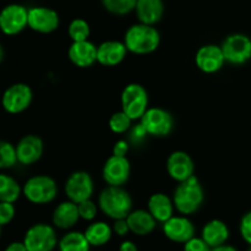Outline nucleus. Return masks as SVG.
I'll return each mask as SVG.
<instances>
[{"label": "nucleus", "instance_id": "1", "mask_svg": "<svg viewBox=\"0 0 251 251\" xmlns=\"http://www.w3.org/2000/svg\"><path fill=\"white\" fill-rule=\"evenodd\" d=\"M123 42L129 52L144 56L153 53L158 48L161 43V34L156 26L137 22L126 30Z\"/></svg>", "mask_w": 251, "mask_h": 251}, {"label": "nucleus", "instance_id": "2", "mask_svg": "<svg viewBox=\"0 0 251 251\" xmlns=\"http://www.w3.org/2000/svg\"><path fill=\"white\" fill-rule=\"evenodd\" d=\"M173 203L181 216L196 213L205 201V191L198 177L194 175L189 180L179 182L173 193Z\"/></svg>", "mask_w": 251, "mask_h": 251}, {"label": "nucleus", "instance_id": "3", "mask_svg": "<svg viewBox=\"0 0 251 251\" xmlns=\"http://www.w3.org/2000/svg\"><path fill=\"white\" fill-rule=\"evenodd\" d=\"M98 207L108 218L123 219L132 211V198L123 186H107L98 196Z\"/></svg>", "mask_w": 251, "mask_h": 251}, {"label": "nucleus", "instance_id": "4", "mask_svg": "<svg viewBox=\"0 0 251 251\" xmlns=\"http://www.w3.org/2000/svg\"><path fill=\"white\" fill-rule=\"evenodd\" d=\"M22 194L33 204L50 203L58 196V185L48 175H36L25 182Z\"/></svg>", "mask_w": 251, "mask_h": 251}, {"label": "nucleus", "instance_id": "5", "mask_svg": "<svg viewBox=\"0 0 251 251\" xmlns=\"http://www.w3.org/2000/svg\"><path fill=\"white\" fill-rule=\"evenodd\" d=\"M122 111L132 121H140L149 110V93L141 84H127L120 96Z\"/></svg>", "mask_w": 251, "mask_h": 251}, {"label": "nucleus", "instance_id": "6", "mask_svg": "<svg viewBox=\"0 0 251 251\" xmlns=\"http://www.w3.org/2000/svg\"><path fill=\"white\" fill-rule=\"evenodd\" d=\"M22 241L27 251H54L59 243L55 226L47 223H37L29 226Z\"/></svg>", "mask_w": 251, "mask_h": 251}, {"label": "nucleus", "instance_id": "7", "mask_svg": "<svg viewBox=\"0 0 251 251\" xmlns=\"http://www.w3.org/2000/svg\"><path fill=\"white\" fill-rule=\"evenodd\" d=\"M226 63L243 65L251 59V38L244 33H232L221 44Z\"/></svg>", "mask_w": 251, "mask_h": 251}, {"label": "nucleus", "instance_id": "8", "mask_svg": "<svg viewBox=\"0 0 251 251\" xmlns=\"http://www.w3.org/2000/svg\"><path fill=\"white\" fill-rule=\"evenodd\" d=\"M140 123L152 137H167L173 132L176 125L172 113L162 107H149Z\"/></svg>", "mask_w": 251, "mask_h": 251}, {"label": "nucleus", "instance_id": "9", "mask_svg": "<svg viewBox=\"0 0 251 251\" xmlns=\"http://www.w3.org/2000/svg\"><path fill=\"white\" fill-rule=\"evenodd\" d=\"M64 192L69 201L78 204L86 199L92 198L95 192V182L87 171H74L69 175L64 185Z\"/></svg>", "mask_w": 251, "mask_h": 251}, {"label": "nucleus", "instance_id": "10", "mask_svg": "<svg viewBox=\"0 0 251 251\" xmlns=\"http://www.w3.org/2000/svg\"><path fill=\"white\" fill-rule=\"evenodd\" d=\"M33 100V91L31 86L25 83H16L10 85L1 96V106L7 113L17 115L31 106Z\"/></svg>", "mask_w": 251, "mask_h": 251}, {"label": "nucleus", "instance_id": "11", "mask_svg": "<svg viewBox=\"0 0 251 251\" xmlns=\"http://www.w3.org/2000/svg\"><path fill=\"white\" fill-rule=\"evenodd\" d=\"M28 27V9L21 4H9L0 11V31L16 36Z\"/></svg>", "mask_w": 251, "mask_h": 251}, {"label": "nucleus", "instance_id": "12", "mask_svg": "<svg viewBox=\"0 0 251 251\" xmlns=\"http://www.w3.org/2000/svg\"><path fill=\"white\" fill-rule=\"evenodd\" d=\"M60 25L58 11L48 6H32L28 9V27L38 33L48 34L56 31Z\"/></svg>", "mask_w": 251, "mask_h": 251}, {"label": "nucleus", "instance_id": "13", "mask_svg": "<svg viewBox=\"0 0 251 251\" xmlns=\"http://www.w3.org/2000/svg\"><path fill=\"white\" fill-rule=\"evenodd\" d=\"M130 174L131 165L126 157H117L112 154L103 165L102 177L108 186H124L129 180Z\"/></svg>", "mask_w": 251, "mask_h": 251}, {"label": "nucleus", "instance_id": "14", "mask_svg": "<svg viewBox=\"0 0 251 251\" xmlns=\"http://www.w3.org/2000/svg\"><path fill=\"white\" fill-rule=\"evenodd\" d=\"M163 234L168 240L176 244H185L195 236V225L186 216H173L162 224Z\"/></svg>", "mask_w": 251, "mask_h": 251}, {"label": "nucleus", "instance_id": "15", "mask_svg": "<svg viewBox=\"0 0 251 251\" xmlns=\"http://www.w3.org/2000/svg\"><path fill=\"white\" fill-rule=\"evenodd\" d=\"M167 172L174 181L183 182L195 175V162L193 157L183 150H176L168 157L166 162Z\"/></svg>", "mask_w": 251, "mask_h": 251}, {"label": "nucleus", "instance_id": "16", "mask_svg": "<svg viewBox=\"0 0 251 251\" xmlns=\"http://www.w3.org/2000/svg\"><path fill=\"white\" fill-rule=\"evenodd\" d=\"M196 66L205 74H215L223 68L226 63L221 46L205 44L195 54Z\"/></svg>", "mask_w": 251, "mask_h": 251}, {"label": "nucleus", "instance_id": "17", "mask_svg": "<svg viewBox=\"0 0 251 251\" xmlns=\"http://www.w3.org/2000/svg\"><path fill=\"white\" fill-rule=\"evenodd\" d=\"M15 148H16L17 162L25 166L36 164L44 152L43 140L36 134H27L22 137Z\"/></svg>", "mask_w": 251, "mask_h": 251}, {"label": "nucleus", "instance_id": "18", "mask_svg": "<svg viewBox=\"0 0 251 251\" xmlns=\"http://www.w3.org/2000/svg\"><path fill=\"white\" fill-rule=\"evenodd\" d=\"M127 52L124 42L104 41L97 46V62L104 66H117L126 58Z\"/></svg>", "mask_w": 251, "mask_h": 251}, {"label": "nucleus", "instance_id": "19", "mask_svg": "<svg viewBox=\"0 0 251 251\" xmlns=\"http://www.w3.org/2000/svg\"><path fill=\"white\" fill-rule=\"evenodd\" d=\"M68 57L74 65L78 68H90L97 62V46L90 39L73 42L69 47Z\"/></svg>", "mask_w": 251, "mask_h": 251}, {"label": "nucleus", "instance_id": "20", "mask_svg": "<svg viewBox=\"0 0 251 251\" xmlns=\"http://www.w3.org/2000/svg\"><path fill=\"white\" fill-rule=\"evenodd\" d=\"M77 204L71 201H64L54 208L51 214V223L55 228L61 230H69L74 228L80 220Z\"/></svg>", "mask_w": 251, "mask_h": 251}, {"label": "nucleus", "instance_id": "21", "mask_svg": "<svg viewBox=\"0 0 251 251\" xmlns=\"http://www.w3.org/2000/svg\"><path fill=\"white\" fill-rule=\"evenodd\" d=\"M137 21L156 26L164 15L163 0H137L135 7Z\"/></svg>", "mask_w": 251, "mask_h": 251}, {"label": "nucleus", "instance_id": "22", "mask_svg": "<svg viewBox=\"0 0 251 251\" xmlns=\"http://www.w3.org/2000/svg\"><path fill=\"white\" fill-rule=\"evenodd\" d=\"M173 198L167 196L163 192H156L151 194L147 202V211L152 214L157 223H162L168 220L169 218L174 216Z\"/></svg>", "mask_w": 251, "mask_h": 251}, {"label": "nucleus", "instance_id": "23", "mask_svg": "<svg viewBox=\"0 0 251 251\" xmlns=\"http://www.w3.org/2000/svg\"><path fill=\"white\" fill-rule=\"evenodd\" d=\"M130 233L137 236H146L156 229L157 220L147 209H132L126 217Z\"/></svg>", "mask_w": 251, "mask_h": 251}, {"label": "nucleus", "instance_id": "24", "mask_svg": "<svg viewBox=\"0 0 251 251\" xmlns=\"http://www.w3.org/2000/svg\"><path fill=\"white\" fill-rule=\"evenodd\" d=\"M229 235V228L221 219H212L207 221L201 230V238L211 246V249L227 244Z\"/></svg>", "mask_w": 251, "mask_h": 251}, {"label": "nucleus", "instance_id": "25", "mask_svg": "<svg viewBox=\"0 0 251 251\" xmlns=\"http://www.w3.org/2000/svg\"><path fill=\"white\" fill-rule=\"evenodd\" d=\"M85 233L86 239L88 240L91 246L95 248H100V246H104L110 241L113 236V229L112 225L103 220H93L88 224L86 228Z\"/></svg>", "mask_w": 251, "mask_h": 251}, {"label": "nucleus", "instance_id": "26", "mask_svg": "<svg viewBox=\"0 0 251 251\" xmlns=\"http://www.w3.org/2000/svg\"><path fill=\"white\" fill-rule=\"evenodd\" d=\"M58 249L59 251H90L91 245L85 233L71 230L59 239Z\"/></svg>", "mask_w": 251, "mask_h": 251}, {"label": "nucleus", "instance_id": "27", "mask_svg": "<svg viewBox=\"0 0 251 251\" xmlns=\"http://www.w3.org/2000/svg\"><path fill=\"white\" fill-rule=\"evenodd\" d=\"M22 193V187L10 175L0 174V202L15 203Z\"/></svg>", "mask_w": 251, "mask_h": 251}, {"label": "nucleus", "instance_id": "28", "mask_svg": "<svg viewBox=\"0 0 251 251\" xmlns=\"http://www.w3.org/2000/svg\"><path fill=\"white\" fill-rule=\"evenodd\" d=\"M105 11L115 16H125L135 11L137 0H100Z\"/></svg>", "mask_w": 251, "mask_h": 251}, {"label": "nucleus", "instance_id": "29", "mask_svg": "<svg viewBox=\"0 0 251 251\" xmlns=\"http://www.w3.org/2000/svg\"><path fill=\"white\" fill-rule=\"evenodd\" d=\"M68 34L73 42H82L87 41L91 34L90 24L85 19L76 17L71 20L68 27Z\"/></svg>", "mask_w": 251, "mask_h": 251}, {"label": "nucleus", "instance_id": "30", "mask_svg": "<svg viewBox=\"0 0 251 251\" xmlns=\"http://www.w3.org/2000/svg\"><path fill=\"white\" fill-rule=\"evenodd\" d=\"M132 120L124 112V111H117L110 116L109 121H108V126H109L110 130L115 134H124L127 130L131 129Z\"/></svg>", "mask_w": 251, "mask_h": 251}, {"label": "nucleus", "instance_id": "31", "mask_svg": "<svg viewBox=\"0 0 251 251\" xmlns=\"http://www.w3.org/2000/svg\"><path fill=\"white\" fill-rule=\"evenodd\" d=\"M17 162L16 148L10 142L0 139V169H10Z\"/></svg>", "mask_w": 251, "mask_h": 251}, {"label": "nucleus", "instance_id": "32", "mask_svg": "<svg viewBox=\"0 0 251 251\" xmlns=\"http://www.w3.org/2000/svg\"><path fill=\"white\" fill-rule=\"evenodd\" d=\"M77 208H78V213H80V218L86 221L95 220L96 217H97L98 214V211H100L98 203H96L95 201H92V198L86 199V201L78 203Z\"/></svg>", "mask_w": 251, "mask_h": 251}, {"label": "nucleus", "instance_id": "33", "mask_svg": "<svg viewBox=\"0 0 251 251\" xmlns=\"http://www.w3.org/2000/svg\"><path fill=\"white\" fill-rule=\"evenodd\" d=\"M16 214L14 203L10 202H0V225L4 226L14 219Z\"/></svg>", "mask_w": 251, "mask_h": 251}, {"label": "nucleus", "instance_id": "34", "mask_svg": "<svg viewBox=\"0 0 251 251\" xmlns=\"http://www.w3.org/2000/svg\"><path fill=\"white\" fill-rule=\"evenodd\" d=\"M184 251H211V246L201 236H194L184 244Z\"/></svg>", "mask_w": 251, "mask_h": 251}, {"label": "nucleus", "instance_id": "35", "mask_svg": "<svg viewBox=\"0 0 251 251\" xmlns=\"http://www.w3.org/2000/svg\"><path fill=\"white\" fill-rule=\"evenodd\" d=\"M239 231L245 243L251 245V211L247 212L240 219Z\"/></svg>", "mask_w": 251, "mask_h": 251}, {"label": "nucleus", "instance_id": "36", "mask_svg": "<svg viewBox=\"0 0 251 251\" xmlns=\"http://www.w3.org/2000/svg\"><path fill=\"white\" fill-rule=\"evenodd\" d=\"M113 229V233L118 236H126L127 234L130 233V228H129V224H127L126 218H123V219H115L114 223L112 225Z\"/></svg>", "mask_w": 251, "mask_h": 251}, {"label": "nucleus", "instance_id": "37", "mask_svg": "<svg viewBox=\"0 0 251 251\" xmlns=\"http://www.w3.org/2000/svg\"><path fill=\"white\" fill-rule=\"evenodd\" d=\"M129 149V142L125 139H119L113 145V155H117V157H126Z\"/></svg>", "mask_w": 251, "mask_h": 251}, {"label": "nucleus", "instance_id": "38", "mask_svg": "<svg viewBox=\"0 0 251 251\" xmlns=\"http://www.w3.org/2000/svg\"><path fill=\"white\" fill-rule=\"evenodd\" d=\"M147 132L145 130V128L142 127L141 123H139V125L136 126V127H134L131 129V133H130V138H131V140L134 143H139L141 142V140H144L145 138L147 137Z\"/></svg>", "mask_w": 251, "mask_h": 251}, {"label": "nucleus", "instance_id": "39", "mask_svg": "<svg viewBox=\"0 0 251 251\" xmlns=\"http://www.w3.org/2000/svg\"><path fill=\"white\" fill-rule=\"evenodd\" d=\"M4 251H27V248L24 241H12L5 248Z\"/></svg>", "mask_w": 251, "mask_h": 251}, {"label": "nucleus", "instance_id": "40", "mask_svg": "<svg viewBox=\"0 0 251 251\" xmlns=\"http://www.w3.org/2000/svg\"><path fill=\"white\" fill-rule=\"evenodd\" d=\"M118 251H139V248L132 240H124L120 244Z\"/></svg>", "mask_w": 251, "mask_h": 251}, {"label": "nucleus", "instance_id": "41", "mask_svg": "<svg viewBox=\"0 0 251 251\" xmlns=\"http://www.w3.org/2000/svg\"><path fill=\"white\" fill-rule=\"evenodd\" d=\"M211 251H238V249L232 245H228V244H223V245L212 248L211 249Z\"/></svg>", "mask_w": 251, "mask_h": 251}, {"label": "nucleus", "instance_id": "42", "mask_svg": "<svg viewBox=\"0 0 251 251\" xmlns=\"http://www.w3.org/2000/svg\"><path fill=\"white\" fill-rule=\"evenodd\" d=\"M4 56H5L4 48H2V46H1V44H0V63H1V62L4 61Z\"/></svg>", "mask_w": 251, "mask_h": 251}, {"label": "nucleus", "instance_id": "43", "mask_svg": "<svg viewBox=\"0 0 251 251\" xmlns=\"http://www.w3.org/2000/svg\"><path fill=\"white\" fill-rule=\"evenodd\" d=\"M0 236H1V225H0Z\"/></svg>", "mask_w": 251, "mask_h": 251}, {"label": "nucleus", "instance_id": "44", "mask_svg": "<svg viewBox=\"0 0 251 251\" xmlns=\"http://www.w3.org/2000/svg\"><path fill=\"white\" fill-rule=\"evenodd\" d=\"M249 251H251V245H250V248H249Z\"/></svg>", "mask_w": 251, "mask_h": 251}]
</instances>
